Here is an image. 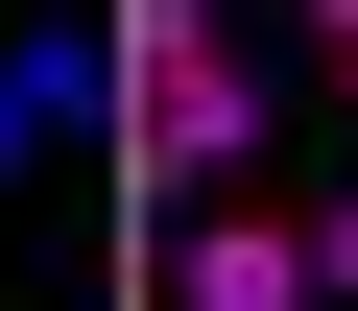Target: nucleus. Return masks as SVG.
Segmentation results:
<instances>
[{
	"label": "nucleus",
	"mask_w": 358,
	"mask_h": 311,
	"mask_svg": "<svg viewBox=\"0 0 358 311\" xmlns=\"http://www.w3.org/2000/svg\"><path fill=\"white\" fill-rule=\"evenodd\" d=\"M120 144H143V192L167 216H215L239 192V144H263V72H239V25H215V0H120Z\"/></svg>",
	"instance_id": "f257e3e1"
},
{
	"label": "nucleus",
	"mask_w": 358,
	"mask_h": 311,
	"mask_svg": "<svg viewBox=\"0 0 358 311\" xmlns=\"http://www.w3.org/2000/svg\"><path fill=\"white\" fill-rule=\"evenodd\" d=\"M167 311H310V216H263V192L167 216Z\"/></svg>",
	"instance_id": "f03ea898"
},
{
	"label": "nucleus",
	"mask_w": 358,
	"mask_h": 311,
	"mask_svg": "<svg viewBox=\"0 0 358 311\" xmlns=\"http://www.w3.org/2000/svg\"><path fill=\"white\" fill-rule=\"evenodd\" d=\"M96 96H120V48H96V25H24V48H0V168H24V144H72Z\"/></svg>",
	"instance_id": "7ed1b4c3"
},
{
	"label": "nucleus",
	"mask_w": 358,
	"mask_h": 311,
	"mask_svg": "<svg viewBox=\"0 0 358 311\" xmlns=\"http://www.w3.org/2000/svg\"><path fill=\"white\" fill-rule=\"evenodd\" d=\"M310 311H358V192H334V216H310Z\"/></svg>",
	"instance_id": "20e7f679"
},
{
	"label": "nucleus",
	"mask_w": 358,
	"mask_h": 311,
	"mask_svg": "<svg viewBox=\"0 0 358 311\" xmlns=\"http://www.w3.org/2000/svg\"><path fill=\"white\" fill-rule=\"evenodd\" d=\"M310 48H358V0H310Z\"/></svg>",
	"instance_id": "39448f33"
},
{
	"label": "nucleus",
	"mask_w": 358,
	"mask_h": 311,
	"mask_svg": "<svg viewBox=\"0 0 358 311\" xmlns=\"http://www.w3.org/2000/svg\"><path fill=\"white\" fill-rule=\"evenodd\" d=\"M334 120H358V48H334Z\"/></svg>",
	"instance_id": "423d86ee"
}]
</instances>
